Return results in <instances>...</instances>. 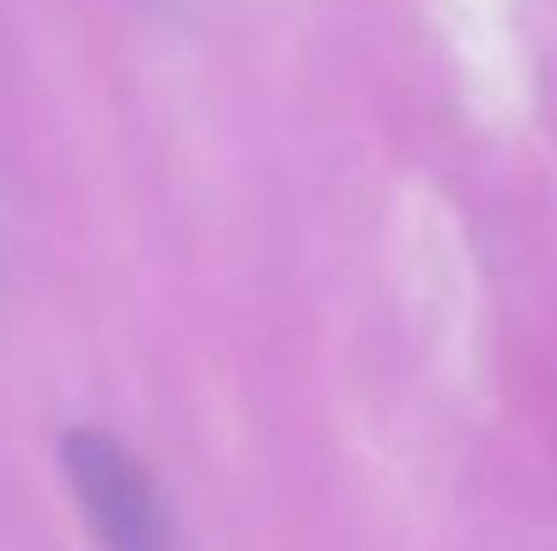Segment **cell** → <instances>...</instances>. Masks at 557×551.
<instances>
[{
  "label": "cell",
  "mask_w": 557,
  "mask_h": 551,
  "mask_svg": "<svg viewBox=\"0 0 557 551\" xmlns=\"http://www.w3.org/2000/svg\"><path fill=\"white\" fill-rule=\"evenodd\" d=\"M60 465L103 551H180L163 487L125 438L109 427H71L60 438Z\"/></svg>",
  "instance_id": "6da1fadb"
}]
</instances>
